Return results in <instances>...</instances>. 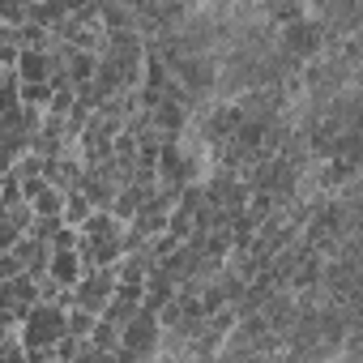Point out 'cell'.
<instances>
[{
  "instance_id": "6da1fadb",
  "label": "cell",
  "mask_w": 363,
  "mask_h": 363,
  "mask_svg": "<svg viewBox=\"0 0 363 363\" xmlns=\"http://www.w3.org/2000/svg\"><path fill=\"white\" fill-rule=\"evenodd\" d=\"M82 244H77V257H82V269H111L120 257H124V223H116L107 210H94L82 227H77Z\"/></svg>"
},
{
  "instance_id": "7a4b0ae2",
  "label": "cell",
  "mask_w": 363,
  "mask_h": 363,
  "mask_svg": "<svg viewBox=\"0 0 363 363\" xmlns=\"http://www.w3.org/2000/svg\"><path fill=\"white\" fill-rule=\"evenodd\" d=\"M65 337V308L56 303H35L26 316H22V329H18V342L26 354H43L52 350L56 354V342Z\"/></svg>"
},
{
  "instance_id": "3957f363",
  "label": "cell",
  "mask_w": 363,
  "mask_h": 363,
  "mask_svg": "<svg viewBox=\"0 0 363 363\" xmlns=\"http://www.w3.org/2000/svg\"><path fill=\"white\" fill-rule=\"evenodd\" d=\"M158 337H162L158 312L137 308V316L120 329V354H128V359H137V363H150V359L158 354Z\"/></svg>"
},
{
  "instance_id": "277c9868",
  "label": "cell",
  "mask_w": 363,
  "mask_h": 363,
  "mask_svg": "<svg viewBox=\"0 0 363 363\" xmlns=\"http://www.w3.org/2000/svg\"><path fill=\"white\" fill-rule=\"evenodd\" d=\"M69 295H73V308H82L90 316H103V308L116 295V269H90V274H82V282Z\"/></svg>"
},
{
  "instance_id": "5b68a950",
  "label": "cell",
  "mask_w": 363,
  "mask_h": 363,
  "mask_svg": "<svg viewBox=\"0 0 363 363\" xmlns=\"http://www.w3.org/2000/svg\"><path fill=\"white\" fill-rule=\"evenodd\" d=\"M82 158H77V145L73 150H65V154H56V158H43V179L56 189V193H73L77 184H82Z\"/></svg>"
},
{
  "instance_id": "8992f818",
  "label": "cell",
  "mask_w": 363,
  "mask_h": 363,
  "mask_svg": "<svg viewBox=\"0 0 363 363\" xmlns=\"http://www.w3.org/2000/svg\"><path fill=\"white\" fill-rule=\"evenodd\" d=\"M94 69H99V56L65 48V77H69V86H73V90H86V86L94 82Z\"/></svg>"
},
{
  "instance_id": "52a82bcc",
  "label": "cell",
  "mask_w": 363,
  "mask_h": 363,
  "mask_svg": "<svg viewBox=\"0 0 363 363\" xmlns=\"http://www.w3.org/2000/svg\"><path fill=\"white\" fill-rule=\"evenodd\" d=\"M82 257L77 252H52V261H48V278L56 282V286H65V291H73L77 282H82Z\"/></svg>"
},
{
  "instance_id": "ba28073f",
  "label": "cell",
  "mask_w": 363,
  "mask_h": 363,
  "mask_svg": "<svg viewBox=\"0 0 363 363\" xmlns=\"http://www.w3.org/2000/svg\"><path fill=\"white\" fill-rule=\"evenodd\" d=\"M150 193H154V189H141V184H124V189L116 193V201H111V210H107V214H111L116 223H124V227H128V223H133V214L141 210V201H145Z\"/></svg>"
},
{
  "instance_id": "9c48e42d",
  "label": "cell",
  "mask_w": 363,
  "mask_h": 363,
  "mask_svg": "<svg viewBox=\"0 0 363 363\" xmlns=\"http://www.w3.org/2000/svg\"><path fill=\"white\" fill-rule=\"evenodd\" d=\"M26 206H30V214H35V218H60V210H65V193H56L52 184H43Z\"/></svg>"
},
{
  "instance_id": "30bf717a",
  "label": "cell",
  "mask_w": 363,
  "mask_h": 363,
  "mask_svg": "<svg viewBox=\"0 0 363 363\" xmlns=\"http://www.w3.org/2000/svg\"><path fill=\"white\" fill-rule=\"evenodd\" d=\"M69 18V5H26V22L39 30H56Z\"/></svg>"
},
{
  "instance_id": "8fae6325",
  "label": "cell",
  "mask_w": 363,
  "mask_h": 363,
  "mask_svg": "<svg viewBox=\"0 0 363 363\" xmlns=\"http://www.w3.org/2000/svg\"><path fill=\"white\" fill-rule=\"evenodd\" d=\"M99 22H103V30H137L133 5H103L99 9Z\"/></svg>"
},
{
  "instance_id": "7c38bea8",
  "label": "cell",
  "mask_w": 363,
  "mask_h": 363,
  "mask_svg": "<svg viewBox=\"0 0 363 363\" xmlns=\"http://www.w3.org/2000/svg\"><path fill=\"white\" fill-rule=\"evenodd\" d=\"M90 214H94V210H90V201L82 197V189L65 193V210H60V223H65V227H73V231H77V227H82Z\"/></svg>"
},
{
  "instance_id": "4fadbf2b",
  "label": "cell",
  "mask_w": 363,
  "mask_h": 363,
  "mask_svg": "<svg viewBox=\"0 0 363 363\" xmlns=\"http://www.w3.org/2000/svg\"><path fill=\"white\" fill-rule=\"evenodd\" d=\"M94 350H107V354H120V329L111 325V320H94V329H90V337H86Z\"/></svg>"
},
{
  "instance_id": "5bb4252c",
  "label": "cell",
  "mask_w": 363,
  "mask_h": 363,
  "mask_svg": "<svg viewBox=\"0 0 363 363\" xmlns=\"http://www.w3.org/2000/svg\"><path fill=\"white\" fill-rule=\"evenodd\" d=\"M94 320H99V316H90V312H82V308H69V312H65V333L86 342L90 329H94Z\"/></svg>"
},
{
  "instance_id": "9a60e30c",
  "label": "cell",
  "mask_w": 363,
  "mask_h": 363,
  "mask_svg": "<svg viewBox=\"0 0 363 363\" xmlns=\"http://www.w3.org/2000/svg\"><path fill=\"white\" fill-rule=\"evenodd\" d=\"M18 73L13 69H0V116H9L13 107H18Z\"/></svg>"
},
{
  "instance_id": "2e32d148",
  "label": "cell",
  "mask_w": 363,
  "mask_h": 363,
  "mask_svg": "<svg viewBox=\"0 0 363 363\" xmlns=\"http://www.w3.org/2000/svg\"><path fill=\"white\" fill-rule=\"evenodd\" d=\"M13 179L18 184H30V179H43V158L39 154H22L13 162Z\"/></svg>"
},
{
  "instance_id": "e0dca14e",
  "label": "cell",
  "mask_w": 363,
  "mask_h": 363,
  "mask_svg": "<svg viewBox=\"0 0 363 363\" xmlns=\"http://www.w3.org/2000/svg\"><path fill=\"white\" fill-rule=\"evenodd\" d=\"M60 227H65V223H60V218H35V223H30V231H26V235H30V240H39V244H52V240H56V231H60Z\"/></svg>"
},
{
  "instance_id": "ac0fdd59",
  "label": "cell",
  "mask_w": 363,
  "mask_h": 363,
  "mask_svg": "<svg viewBox=\"0 0 363 363\" xmlns=\"http://www.w3.org/2000/svg\"><path fill=\"white\" fill-rule=\"evenodd\" d=\"M82 346H86L82 337H69V333H65V337L56 342V363H77V354H82Z\"/></svg>"
},
{
  "instance_id": "d6986e66",
  "label": "cell",
  "mask_w": 363,
  "mask_h": 363,
  "mask_svg": "<svg viewBox=\"0 0 363 363\" xmlns=\"http://www.w3.org/2000/svg\"><path fill=\"white\" fill-rule=\"evenodd\" d=\"M5 223H13V227L26 235V231H30V223H35V214H30V206L22 201V206H9V210H5Z\"/></svg>"
},
{
  "instance_id": "ffe728a7",
  "label": "cell",
  "mask_w": 363,
  "mask_h": 363,
  "mask_svg": "<svg viewBox=\"0 0 363 363\" xmlns=\"http://www.w3.org/2000/svg\"><path fill=\"white\" fill-rule=\"evenodd\" d=\"M77 244H82V235H77L73 227H60V231H56V240H52L48 248H52V252H77Z\"/></svg>"
},
{
  "instance_id": "44dd1931",
  "label": "cell",
  "mask_w": 363,
  "mask_h": 363,
  "mask_svg": "<svg viewBox=\"0 0 363 363\" xmlns=\"http://www.w3.org/2000/svg\"><path fill=\"white\" fill-rule=\"evenodd\" d=\"M13 278H22L18 257H13V252H0V282H13Z\"/></svg>"
},
{
  "instance_id": "7402d4cb",
  "label": "cell",
  "mask_w": 363,
  "mask_h": 363,
  "mask_svg": "<svg viewBox=\"0 0 363 363\" xmlns=\"http://www.w3.org/2000/svg\"><path fill=\"white\" fill-rule=\"evenodd\" d=\"M18 329H22V320L13 312H0V342H18Z\"/></svg>"
},
{
  "instance_id": "603a6c76",
  "label": "cell",
  "mask_w": 363,
  "mask_h": 363,
  "mask_svg": "<svg viewBox=\"0 0 363 363\" xmlns=\"http://www.w3.org/2000/svg\"><path fill=\"white\" fill-rule=\"evenodd\" d=\"M18 240H22V231H18L13 223H0V252H13Z\"/></svg>"
},
{
  "instance_id": "cb8c5ba5",
  "label": "cell",
  "mask_w": 363,
  "mask_h": 363,
  "mask_svg": "<svg viewBox=\"0 0 363 363\" xmlns=\"http://www.w3.org/2000/svg\"><path fill=\"white\" fill-rule=\"evenodd\" d=\"M9 171H13V162H9L5 154H0V184H5V179H9Z\"/></svg>"
}]
</instances>
